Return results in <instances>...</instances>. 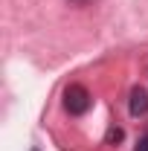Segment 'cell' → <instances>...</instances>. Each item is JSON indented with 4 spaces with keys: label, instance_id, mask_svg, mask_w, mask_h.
I'll use <instances>...</instances> for the list:
<instances>
[{
    "label": "cell",
    "instance_id": "1",
    "mask_svg": "<svg viewBox=\"0 0 148 151\" xmlns=\"http://www.w3.org/2000/svg\"><path fill=\"white\" fill-rule=\"evenodd\" d=\"M93 105L90 93H87V87H81V84H67V90H64V111L70 113V116H81V113H87Z\"/></svg>",
    "mask_w": 148,
    "mask_h": 151
},
{
    "label": "cell",
    "instance_id": "2",
    "mask_svg": "<svg viewBox=\"0 0 148 151\" xmlns=\"http://www.w3.org/2000/svg\"><path fill=\"white\" fill-rule=\"evenodd\" d=\"M128 111H131V116H134V119L148 116V90H145V87H134V90H131Z\"/></svg>",
    "mask_w": 148,
    "mask_h": 151
},
{
    "label": "cell",
    "instance_id": "3",
    "mask_svg": "<svg viewBox=\"0 0 148 151\" xmlns=\"http://www.w3.org/2000/svg\"><path fill=\"white\" fill-rule=\"evenodd\" d=\"M119 139H122V128H111L108 131V145L111 142H119Z\"/></svg>",
    "mask_w": 148,
    "mask_h": 151
},
{
    "label": "cell",
    "instance_id": "4",
    "mask_svg": "<svg viewBox=\"0 0 148 151\" xmlns=\"http://www.w3.org/2000/svg\"><path fill=\"white\" fill-rule=\"evenodd\" d=\"M134 151H148V134L145 137H139V142H137V148Z\"/></svg>",
    "mask_w": 148,
    "mask_h": 151
},
{
    "label": "cell",
    "instance_id": "5",
    "mask_svg": "<svg viewBox=\"0 0 148 151\" xmlns=\"http://www.w3.org/2000/svg\"><path fill=\"white\" fill-rule=\"evenodd\" d=\"M70 3H84V0H70Z\"/></svg>",
    "mask_w": 148,
    "mask_h": 151
},
{
    "label": "cell",
    "instance_id": "6",
    "mask_svg": "<svg viewBox=\"0 0 148 151\" xmlns=\"http://www.w3.org/2000/svg\"><path fill=\"white\" fill-rule=\"evenodd\" d=\"M32 151H38V148H32Z\"/></svg>",
    "mask_w": 148,
    "mask_h": 151
}]
</instances>
